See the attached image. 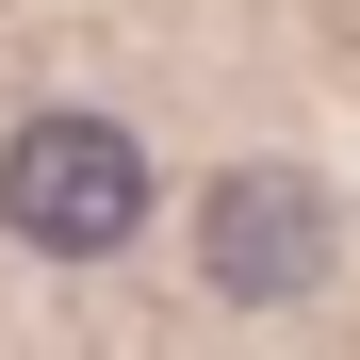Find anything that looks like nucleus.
<instances>
[{
	"mask_svg": "<svg viewBox=\"0 0 360 360\" xmlns=\"http://www.w3.org/2000/svg\"><path fill=\"white\" fill-rule=\"evenodd\" d=\"M0 229L49 262H115L148 229V148L115 131V115H17V148H0Z\"/></svg>",
	"mask_w": 360,
	"mask_h": 360,
	"instance_id": "1",
	"label": "nucleus"
},
{
	"mask_svg": "<svg viewBox=\"0 0 360 360\" xmlns=\"http://www.w3.org/2000/svg\"><path fill=\"white\" fill-rule=\"evenodd\" d=\"M197 262H213V295H246V311L311 295V278H328V180H295V164H229L213 197H197Z\"/></svg>",
	"mask_w": 360,
	"mask_h": 360,
	"instance_id": "2",
	"label": "nucleus"
}]
</instances>
